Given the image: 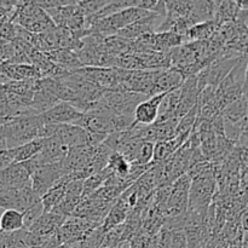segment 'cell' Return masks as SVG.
<instances>
[{"instance_id": "cell-26", "label": "cell", "mask_w": 248, "mask_h": 248, "mask_svg": "<svg viewBox=\"0 0 248 248\" xmlns=\"http://www.w3.org/2000/svg\"><path fill=\"white\" fill-rule=\"evenodd\" d=\"M44 213H45V211H44L41 201H39L35 205L29 207L28 210L22 212V216H23V229L29 230V228H31V225L44 215Z\"/></svg>"}, {"instance_id": "cell-11", "label": "cell", "mask_w": 248, "mask_h": 248, "mask_svg": "<svg viewBox=\"0 0 248 248\" xmlns=\"http://www.w3.org/2000/svg\"><path fill=\"white\" fill-rule=\"evenodd\" d=\"M186 78L176 68L155 70L154 75V96L179 89Z\"/></svg>"}, {"instance_id": "cell-5", "label": "cell", "mask_w": 248, "mask_h": 248, "mask_svg": "<svg viewBox=\"0 0 248 248\" xmlns=\"http://www.w3.org/2000/svg\"><path fill=\"white\" fill-rule=\"evenodd\" d=\"M64 176L61 164L43 165L31 174V186L39 199Z\"/></svg>"}, {"instance_id": "cell-9", "label": "cell", "mask_w": 248, "mask_h": 248, "mask_svg": "<svg viewBox=\"0 0 248 248\" xmlns=\"http://www.w3.org/2000/svg\"><path fill=\"white\" fill-rule=\"evenodd\" d=\"M55 137L68 149L75 147H90L89 132L78 125H57Z\"/></svg>"}, {"instance_id": "cell-13", "label": "cell", "mask_w": 248, "mask_h": 248, "mask_svg": "<svg viewBox=\"0 0 248 248\" xmlns=\"http://www.w3.org/2000/svg\"><path fill=\"white\" fill-rule=\"evenodd\" d=\"M68 148L64 147L57 138L53 136L50 138H44L43 145L40 152L38 153V157L41 165L61 164L67 156Z\"/></svg>"}, {"instance_id": "cell-4", "label": "cell", "mask_w": 248, "mask_h": 248, "mask_svg": "<svg viewBox=\"0 0 248 248\" xmlns=\"http://www.w3.org/2000/svg\"><path fill=\"white\" fill-rule=\"evenodd\" d=\"M241 57H244V56H241ZM241 57L222 58V60L213 61L211 64H208L205 69H202L196 75L199 91L201 92L206 86L217 87L223 81V79L229 74L230 70L234 68V65L239 62Z\"/></svg>"}, {"instance_id": "cell-12", "label": "cell", "mask_w": 248, "mask_h": 248, "mask_svg": "<svg viewBox=\"0 0 248 248\" xmlns=\"http://www.w3.org/2000/svg\"><path fill=\"white\" fill-rule=\"evenodd\" d=\"M167 93V92H166ZM166 93L155 94V96L149 97L145 101L140 102L135 109L133 113V119H135V124H140V125H152L157 120L159 116V106L161 103L162 98Z\"/></svg>"}, {"instance_id": "cell-3", "label": "cell", "mask_w": 248, "mask_h": 248, "mask_svg": "<svg viewBox=\"0 0 248 248\" xmlns=\"http://www.w3.org/2000/svg\"><path fill=\"white\" fill-rule=\"evenodd\" d=\"M149 97L144 94L135 93V92L120 91V90H110L104 91L99 98V103L107 109L120 116H133L135 109L140 102L145 101Z\"/></svg>"}, {"instance_id": "cell-22", "label": "cell", "mask_w": 248, "mask_h": 248, "mask_svg": "<svg viewBox=\"0 0 248 248\" xmlns=\"http://www.w3.org/2000/svg\"><path fill=\"white\" fill-rule=\"evenodd\" d=\"M23 229V216L16 210H4L0 215V230L15 232Z\"/></svg>"}, {"instance_id": "cell-10", "label": "cell", "mask_w": 248, "mask_h": 248, "mask_svg": "<svg viewBox=\"0 0 248 248\" xmlns=\"http://www.w3.org/2000/svg\"><path fill=\"white\" fill-rule=\"evenodd\" d=\"M162 23V19L155 14L150 15V16L145 17V18L140 19V21L135 22V23L130 24V26L125 27L121 31L116 33V35L120 38L126 39V40H136V39L140 38L144 34L155 33L157 27Z\"/></svg>"}, {"instance_id": "cell-2", "label": "cell", "mask_w": 248, "mask_h": 248, "mask_svg": "<svg viewBox=\"0 0 248 248\" xmlns=\"http://www.w3.org/2000/svg\"><path fill=\"white\" fill-rule=\"evenodd\" d=\"M217 189L215 171L191 178L189 189L188 211L206 216Z\"/></svg>"}, {"instance_id": "cell-7", "label": "cell", "mask_w": 248, "mask_h": 248, "mask_svg": "<svg viewBox=\"0 0 248 248\" xmlns=\"http://www.w3.org/2000/svg\"><path fill=\"white\" fill-rule=\"evenodd\" d=\"M41 123L50 125H75L81 116V111L77 110L67 102H60L41 114Z\"/></svg>"}, {"instance_id": "cell-27", "label": "cell", "mask_w": 248, "mask_h": 248, "mask_svg": "<svg viewBox=\"0 0 248 248\" xmlns=\"http://www.w3.org/2000/svg\"><path fill=\"white\" fill-rule=\"evenodd\" d=\"M107 2H108L107 0H91V1H89V0L82 1V0H80V1H77V4L81 9V11L84 12L85 17L90 18V17H93Z\"/></svg>"}, {"instance_id": "cell-23", "label": "cell", "mask_w": 248, "mask_h": 248, "mask_svg": "<svg viewBox=\"0 0 248 248\" xmlns=\"http://www.w3.org/2000/svg\"><path fill=\"white\" fill-rule=\"evenodd\" d=\"M130 166L131 165L121 156L120 154L118 153L113 152L111 153L110 157L108 160V164H107V169L109 170L110 174L113 176L119 177V178H123L127 182V176H128V172H130ZM128 186H132L127 182Z\"/></svg>"}, {"instance_id": "cell-17", "label": "cell", "mask_w": 248, "mask_h": 248, "mask_svg": "<svg viewBox=\"0 0 248 248\" xmlns=\"http://www.w3.org/2000/svg\"><path fill=\"white\" fill-rule=\"evenodd\" d=\"M57 103H60V101H58L52 93H50L47 90L43 89L38 82V85H36V90L33 93V98H31V113H33L34 115H41V114H44L45 111H47L48 109L55 107Z\"/></svg>"}, {"instance_id": "cell-28", "label": "cell", "mask_w": 248, "mask_h": 248, "mask_svg": "<svg viewBox=\"0 0 248 248\" xmlns=\"http://www.w3.org/2000/svg\"><path fill=\"white\" fill-rule=\"evenodd\" d=\"M153 154H154V143L143 140L140 144V152H138L137 159L133 165H148L153 161Z\"/></svg>"}, {"instance_id": "cell-20", "label": "cell", "mask_w": 248, "mask_h": 248, "mask_svg": "<svg viewBox=\"0 0 248 248\" xmlns=\"http://www.w3.org/2000/svg\"><path fill=\"white\" fill-rule=\"evenodd\" d=\"M247 92L242 93L240 98L234 101L232 103L228 104L224 109L222 110L220 115L225 121L229 123H239V121L247 119Z\"/></svg>"}, {"instance_id": "cell-21", "label": "cell", "mask_w": 248, "mask_h": 248, "mask_svg": "<svg viewBox=\"0 0 248 248\" xmlns=\"http://www.w3.org/2000/svg\"><path fill=\"white\" fill-rule=\"evenodd\" d=\"M65 182L63 181V178H61L55 186L51 189H48L45 194H44L43 198L40 199L41 203H43V207L45 212H51L61 201L63 200L65 195Z\"/></svg>"}, {"instance_id": "cell-15", "label": "cell", "mask_w": 248, "mask_h": 248, "mask_svg": "<svg viewBox=\"0 0 248 248\" xmlns=\"http://www.w3.org/2000/svg\"><path fill=\"white\" fill-rule=\"evenodd\" d=\"M64 218L58 217L51 212H45L27 232L33 234L40 235V236L51 237L57 232L61 225L64 222Z\"/></svg>"}, {"instance_id": "cell-6", "label": "cell", "mask_w": 248, "mask_h": 248, "mask_svg": "<svg viewBox=\"0 0 248 248\" xmlns=\"http://www.w3.org/2000/svg\"><path fill=\"white\" fill-rule=\"evenodd\" d=\"M86 80L91 81L99 89L110 91L119 90V70L118 68L103 67H82L75 70Z\"/></svg>"}, {"instance_id": "cell-1", "label": "cell", "mask_w": 248, "mask_h": 248, "mask_svg": "<svg viewBox=\"0 0 248 248\" xmlns=\"http://www.w3.org/2000/svg\"><path fill=\"white\" fill-rule=\"evenodd\" d=\"M14 23L29 33L41 34L55 28L52 19L36 1H18L14 15Z\"/></svg>"}, {"instance_id": "cell-18", "label": "cell", "mask_w": 248, "mask_h": 248, "mask_svg": "<svg viewBox=\"0 0 248 248\" xmlns=\"http://www.w3.org/2000/svg\"><path fill=\"white\" fill-rule=\"evenodd\" d=\"M183 36L178 35L172 31H162L154 33L153 36V52H170L173 48L183 45Z\"/></svg>"}, {"instance_id": "cell-19", "label": "cell", "mask_w": 248, "mask_h": 248, "mask_svg": "<svg viewBox=\"0 0 248 248\" xmlns=\"http://www.w3.org/2000/svg\"><path fill=\"white\" fill-rule=\"evenodd\" d=\"M217 29L218 26L216 24L215 21H205L202 23L195 24L183 36L184 44L208 40V39L212 38V35L216 33Z\"/></svg>"}, {"instance_id": "cell-16", "label": "cell", "mask_w": 248, "mask_h": 248, "mask_svg": "<svg viewBox=\"0 0 248 248\" xmlns=\"http://www.w3.org/2000/svg\"><path fill=\"white\" fill-rule=\"evenodd\" d=\"M41 145H43V140L38 138V140H34L31 142L26 143V144L19 145V147L5 149V153H6L7 159L11 164H21V162H24L35 156L40 152Z\"/></svg>"}, {"instance_id": "cell-24", "label": "cell", "mask_w": 248, "mask_h": 248, "mask_svg": "<svg viewBox=\"0 0 248 248\" xmlns=\"http://www.w3.org/2000/svg\"><path fill=\"white\" fill-rule=\"evenodd\" d=\"M109 174H110V172L106 167L102 171L97 172V173L92 174V176L84 179V183H82V199L87 198L92 193H94L97 189L101 188L104 184V182L107 181V178L109 177Z\"/></svg>"}, {"instance_id": "cell-25", "label": "cell", "mask_w": 248, "mask_h": 248, "mask_svg": "<svg viewBox=\"0 0 248 248\" xmlns=\"http://www.w3.org/2000/svg\"><path fill=\"white\" fill-rule=\"evenodd\" d=\"M15 11L0 18V44L11 43L16 39V24L14 23Z\"/></svg>"}, {"instance_id": "cell-8", "label": "cell", "mask_w": 248, "mask_h": 248, "mask_svg": "<svg viewBox=\"0 0 248 248\" xmlns=\"http://www.w3.org/2000/svg\"><path fill=\"white\" fill-rule=\"evenodd\" d=\"M179 90H181V98H179V103L173 113V118L181 120L186 113H189L198 104L200 91L198 89L196 75L186 78Z\"/></svg>"}, {"instance_id": "cell-14", "label": "cell", "mask_w": 248, "mask_h": 248, "mask_svg": "<svg viewBox=\"0 0 248 248\" xmlns=\"http://www.w3.org/2000/svg\"><path fill=\"white\" fill-rule=\"evenodd\" d=\"M28 171L22 164H11L0 170V186L5 188H21L29 183Z\"/></svg>"}]
</instances>
